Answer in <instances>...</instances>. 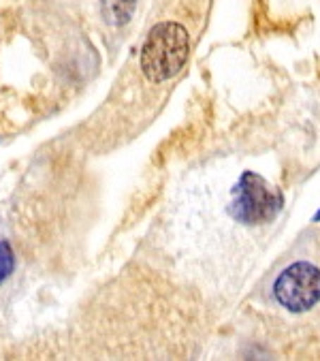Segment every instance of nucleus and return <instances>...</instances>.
I'll return each instance as SVG.
<instances>
[{"instance_id": "obj_1", "label": "nucleus", "mask_w": 320, "mask_h": 361, "mask_svg": "<svg viewBox=\"0 0 320 361\" xmlns=\"http://www.w3.org/2000/svg\"><path fill=\"white\" fill-rule=\"evenodd\" d=\"M190 54L188 30L176 22L156 24L141 49V68L149 82H167L184 68Z\"/></svg>"}, {"instance_id": "obj_2", "label": "nucleus", "mask_w": 320, "mask_h": 361, "mask_svg": "<svg viewBox=\"0 0 320 361\" xmlns=\"http://www.w3.org/2000/svg\"><path fill=\"white\" fill-rule=\"evenodd\" d=\"M282 195L267 180L248 171L239 180L235 201L230 205L233 216L246 225H261L273 221L282 209Z\"/></svg>"}, {"instance_id": "obj_3", "label": "nucleus", "mask_w": 320, "mask_h": 361, "mask_svg": "<svg viewBox=\"0 0 320 361\" xmlns=\"http://www.w3.org/2000/svg\"><path fill=\"white\" fill-rule=\"evenodd\" d=\"M273 295L293 312L314 308L320 302V269L303 261L286 267L273 284Z\"/></svg>"}, {"instance_id": "obj_4", "label": "nucleus", "mask_w": 320, "mask_h": 361, "mask_svg": "<svg viewBox=\"0 0 320 361\" xmlns=\"http://www.w3.org/2000/svg\"><path fill=\"white\" fill-rule=\"evenodd\" d=\"M16 269V255L9 242L0 240V284H3Z\"/></svg>"}, {"instance_id": "obj_5", "label": "nucleus", "mask_w": 320, "mask_h": 361, "mask_svg": "<svg viewBox=\"0 0 320 361\" xmlns=\"http://www.w3.org/2000/svg\"><path fill=\"white\" fill-rule=\"evenodd\" d=\"M316 221H320V212H318V214H316Z\"/></svg>"}]
</instances>
